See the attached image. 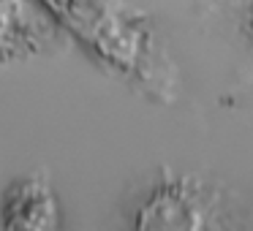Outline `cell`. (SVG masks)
<instances>
[{
    "label": "cell",
    "instance_id": "obj_3",
    "mask_svg": "<svg viewBox=\"0 0 253 231\" xmlns=\"http://www.w3.org/2000/svg\"><path fill=\"white\" fill-rule=\"evenodd\" d=\"M245 17H248V30H251V36H253V0L248 3V8H245Z\"/></svg>",
    "mask_w": 253,
    "mask_h": 231
},
{
    "label": "cell",
    "instance_id": "obj_1",
    "mask_svg": "<svg viewBox=\"0 0 253 231\" xmlns=\"http://www.w3.org/2000/svg\"><path fill=\"white\" fill-rule=\"evenodd\" d=\"M131 231H231L234 209L223 188L196 174H164L131 209Z\"/></svg>",
    "mask_w": 253,
    "mask_h": 231
},
{
    "label": "cell",
    "instance_id": "obj_2",
    "mask_svg": "<svg viewBox=\"0 0 253 231\" xmlns=\"http://www.w3.org/2000/svg\"><path fill=\"white\" fill-rule=\"evenodd\" d=\"M3 231H57L60 204L46 171H30L3 188L0 196Z\"/></svg>",
    "mask_w": 253,
    "mask_h": 231
}]
</instances>
